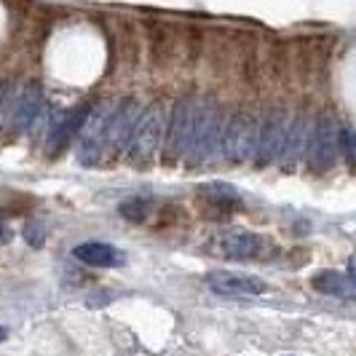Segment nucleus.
<instances>
[{"label":"nucleus","instance_id":"nucleus-16","mask_svg":"<svg viewBox=\"0 0 356 356\" xmlns=\"http://www.w3.org/2000/svg\"><path fill=\"white\" fill-rule=\"evenodd\" d=\"M311 286L321 292V295H332V298H343V300H356V284L348 279V273L340 270H319L314 273Z\"/></svg>","mask_w":356,"mask_h":356},{"label":"nucleus","instance_id":"nucleus-15","mask_svg":"<svg viewBox=\"0 0 356 356\" xmlns=\"http://www.w3.org/2000/svg\"><path fill=\"white\" fill-rule=\"evenodd\" d=\"M40 113H43V89L33 81L19 94L17 107H14V129L17 131H27L40 118Z\"/></svg>","mask_w":356,"mask_h":356},{"label":"nucleus","instance_id":"nucleus-14","mask_svg":"<svg viewBox=\"0 0 356 356\" xmlns=\"http://www.w3.org/2000/svg\"><path fill=\"white\" fill-rule=\"evenodd\" d=\"M72 254L83 263V266L91 268H118L126 263V254L118 247L113 244H105V241H83L78 244Z\"/></svg>","mask_w":356,"mask_h":356},{"label":"nucleus","instance_id":"nucleus-6","mask_svg":"<svg viewBox=\"0 0 356 356\" xmlns=\"http://www.w3.org/2000/svg\"><path fill=\"white\" fill-rule=\"evenodd\" d=\"M198 99L185 97L179 99L172 110V121H169V134H166V150H163V163H177L188 156V145L193 137V126H196Z\"/></svg>","mask_w":356,"mask_h":356},{"label":"nucleus","instance_id":"nucleus-12","mask_svg":"<svg viewBox=\"0 0 356 356\" xmlns=\"http://www.w3.org/2000/svg\"><path fill=\"white\" fill-rule=\"evenodd\" d=\"M140 118H143L140 115V105L134 99H126V102H121V105L115 107V118H113V129H110V143H107V147L113 153L129 150Z\"/></svg>","mask_w":356,"mask_h":356},{"label":"nucleus","instance_id":"nucleus-18","mask_svg":"<svg viewBox=\"0 0 356 356\" xmlns=\"http://www.w3.org/2000/svg\"><path fill=\"white\" fill-rule=\"evenodd\" d=\"M340 156L356 172V129L340 126Z\"/></svg>","mask_w":356,"mask_h":356},{"label":"nucleus","instance_id":"nucleus-10","mask_svg":"<svg viewBox=\"0 0 356 356\" xmlns=\"http://www.w3.org/2000/svg\"><path fill=\"white\" fill-rule=\"evenodd\" d=\"M209 286H212L217 295H225V298H252V295H263L268 292V284L260 276H250V273H233V270H214L209 273Z\"/></svg>","mask_w":356,"mask_h":356},{"label":"nucleus","instance_id":"nucleus-4","mask_svg":"<svg viewBox=\"0 0 356 356\" xmlns=\"http://www.w3.org/2000/svg\"><path fill=\"white\" fill-rule=\"evenodd\" d=\"M257 134H260V124L252 118L250 113H233L225 121L222 129V156L231 163H244V161L254 159L257 150Z\"/></svg>","mask_w":356,"mask_h":356},{"label":"nucleus","instance_id":"nucleus-21","mask_svg":"<svg viewBox=\"0 0 356 356\" xmlns=\"http://www.w3.org/2000/svg\"><path fill=\"white\" fill-rule=\"evenodd\" d=\"M6 99H8V86L0 83V115H3V110H6Z\"/></svg>","mask_w":356,"mask_h":356},{"label":"nucleus","instance_id":"nucleus-20","mask_svg":"<svg viewBox=\"0 0 356 356\" xmlns=\"http://www.w3.org/2000/svg\"><path fill=\"white\" fill-rule=\"evenodd\" d=\"M11 236H14V231L8 228L6 214H0V241H3V244H8V241H11Z\"/></svg>","mask_w":356,"mask_h":356},{"label":"nucleus","instance_id":"nucleus-19","mask_svg":"<svg viewBox=\"0 0 356 356\" xmlns=\"http://www.w3.org/2000/svg\"><path fill=\"white\" fill-rule=\"evenodd\" d=\"M22 236H24V241H27L30 247L40 250V247L46 244V225H40V220H30V222L22 228Z\"/></svg>","mask_w":356,"mask_h":356},{"label":"nucleus","instance_id":"nucleus-2","mask_svg":"<svg viewBox=\"0 0 356 356\" xmlns=\"http://www.w3.org/2000/svg\"><path fill=\"white\" fill-rule=\"evenodd\" d=\"M163 126H166V107L161 99H156L153 105H147L140 124H137V131H134L131 145H129V163L143 166V169L150 166V161L161 145V137H163Z\"/></svg>","mask_w":356,"mask_h":356},{"label":"nucleus","instance_id":"nucleus-22","mask_svg":"<svg viewBox=\"0 0 356 356\" xmlns=\"http://www.w3.org/2000/svg\"><path fill=\"white\" fill-rule=\"evenodd\" d=\"M348 279H351V282L356 284V254L351 257V260H348Z\"/></svg>","mask_w":356,"mask_h":356},{"label":"nucleus","instance_id":"nucleus-5","mask_svg":"<svg viewBox=\"0 0 356 356\" xmlns=\"http://www.w3.org/2000/svg\"><path fill=\"white\" fill-rule=\"evenodd\" d=\"M118 105H99L89 113V121L81 131V145H78V161L83 166H94L97 161L105 156L107 143H110V129L115 118Z\"/></svg>","mask_w":356,"mask_h":356},{"label":"nucleus","instance_id":"nucleus-23","mask_svg":"<svg viewBox=\"0 0 356 356\" xmlns=\"http://www.w3.org/2000/svg\"><path fill=\"white\" fill-rule=\"evenodd\" d=\"M6 338H8V330H6V327H0V343H3Z\"/></svg>","mask_w":356,"mask_h":356},{"label":"nucleus","instance_id":"nucleus-17","mask_svg":"<svg viewBox=\"0 0 356 356\" xmlns=\"http://www.w3.org/2000/svg\"><path fill=\"white\" fill-rule=\"evenodd\" d=\"M118 212L129 222H150L153 214H159V201H153V198L147 196H131L121 201Z\"/></svg>","mask_w":356,"mask_h":356},{"label":"nucleus","instance_id":"nucleus-7","mask_svg":"<svg viewBox=\"0 0 356 356\" xmlns=\"http://www.w3.org/2000/svg\"><path fill=\"white\" fill-rule=\"evenodd\" d=\"M86 121H89V107L86 105L56 110L51 118V124H49V129H46V137H49V156H56V153L70 143L75 134H81L83 126H86Z\"/></svg>","mask_w":356,"mask_h":356},{"label":"nucleus","instance_id":"nucleus-1","mask_svg":"<svg viewBox=\"0 0 356 356\" xmlns=\"http://www.w3.org/2000/svg\"><path fill=\"white\" fill-rule=\"evenodd\" d=\"M222 129H225V118H222V110L204 99L198 102L196 113V126H193V137L188 145V156L185 163L188 166H201L212 159L214 153L222 147Z\"/></svg>","mask_w":356,"mask_h":356},{"label":"nucleus","instance_id":"nucleus-9","mask_svg":"<svg viewBox=\"0 0 356 356\" xmlns=\"http://www.w3.org/2000/svg\"><path fill=\"white\" fill-rule=\"evenodd\" d=\"M286 126L289 121L284 113H270L266 121L260 124V134H257V150H254V163L257 166H268L282 156V147L286 140Z\"/></svg>","mask_w":356,"mask_h":356},{"label":"nucleus","instance_id":"nucleus-3","mask_svg":"<svg viewBox=\"0 0 356 356\" xmlns=\"http://www.w3.org/2000/svg\"><path fill=\"white\" fill-rule=\"evenodd\" d=\"M340 156V126L338 121L324 113L321 118H316V124L311 129V140H308V166L314 175H327L335 161Z\"/></svg>","mask_w":356,"mask_h":356},{"label":"nucleus","instance_id":"nucleus-8","mask_svg":"<svg viewBox=\"0 0 356 356\" xmlns=\"http://www.w3.org/2000/svg\"><path fill=\"white\" fill-rule=\"evenodd\" d=\"M198 209L207 217H228L241 209V193L228 182H207L198 188Z\"/></svg>","mask_w":356,"mask_h":356},{"label":"nucleus","instance_id":"nucleus-11","mask_svg":"<svg viewBox=\"0 0 356 356\" xmlns=\"http://www.w3.org/2000/svg\"><path fill=\"white\" fill-rule=\"evenodd\" d=\"M217 250L222 252L225 257L231 260H254V257H263L268 250V241L260 236V233H250V231H228Z\"/></svg>","mask_w":356,"mask_h":356},{"label":"nucleus","instance_id":"nucleus-13","mask_svg":"<svg viewBox=\"0 0 356 356\" xmlns=\"http://www.w3.org/2000/svg\"><path fill=\"white\" fill-rule=\"evenodd\" d=\"M308 140H311V129H308L305 115H295L286 126V140L282 147V156H279L282 169H286V172L295 169V163L308 153Z\"/></svg>","mask_w":356,"mask_h":356}]
</instances>
